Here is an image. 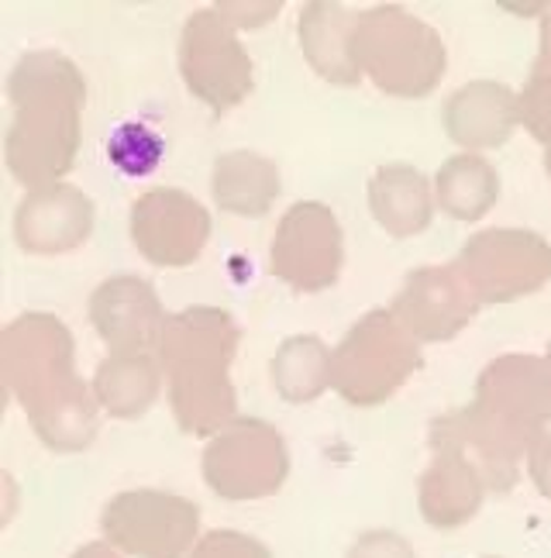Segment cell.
<instances>
[{"label":"cell","instance_id":"e0dca14e","mask_svg":"<svg viewBox=\"0 0 551 558\" xmlns=\"http://www.w3.org/2000/svg\"><path fill=\"white\" fill-rule=\"evenodd\" d=\"M431 448L434 459L420 480V513L428 518V524L452 531L479 510L486 483L458 448L444 441H431Z\"/></svg>","mask_w":551,"mask_h":558},{"label":"cell","instance_id":"7402d4cb","mask_svg":"<svg viewBox=\"0 0 551 558\" xmlns=\"http://www.w3.org/2000/svg\"><path fill=\"white\" fill-rule=\"evenodd\" d=\"M434 186H438V204L458 221H479L497 204L500 193L497 169L473 153L444 162L438 169Z\"/></svg>","mask_w":551,"mask_h":558},{"label":"cell","instance_id":"9c48e42d","mask_svg":"<svg viewBox=\"0 0 551 558\" xmlns=\"http://www.w3.org/2000/svg\"><path fill=\"white\" fill-rule=\"evenodd\" d=\"M108 542L138 558H183L197 538L200 507L162 489H128L100 513Z\"/></svg>","mask_w":551,"mask_h":558},{"label":"cell","instance_id":"4316f807","mask_svg":"<svg viewBox=\"0 0 551 558\" xmlns=\"http://www.w3.org/2000/svg\"><path fill=\"white\" fill-rule=\"evenodd\" d=\"M348 558H417L414 548L393 531H369L352 548Z\"/></svg>","mask_w":551,"mask_h":558},{"label":"cell","instance_id":"52a82bcc","mask_svg":"<svg viewBox=\"0 0 551 558\" xmlns=\"http://www.w3.org/2000/svg\"><path fill=\"white\" fill-rule=\"evenodd\" d=\"M286 441L259 417H235L204 448V480L221 500H262L286 483Z\"/></svg>","mask_w":551,"mask_h":558},{"label":"cell","instance_id":"83f0119b","mask_svg":"<svg viewBox=\"0 0 551 558\" xmlns=\"http://www.w3.org/2000/svg\"><path fill=\"white\" fill-rule=\"evenodd\" d=\"M527 469H531V480L541 497L551 500V435H544L531 445V452H527Z\"/></svg>","mask_w":551,"mask_h":558},{"label":"cell","instance_id":"f1b7e54d","mask_svg":"<svg viewBox=\"0 0 551 558\" xmlns=\"http://www.w3.org/2000/svg\"><path fill=\"white\" fill-rule=\"evenodd\" d=\"M531 76H551V8L541 17V49H538V62Z\"/></svg>","mask_w":551,"mask_h":558},{"label":"cell","instance_id":"ffe728a7","mask_svg":"<svg viewBox=\"0 0 551 558\" xmlns=\"http://www.w3.org/2000/svg\"><path fill=\"white\" fill-rule=\"evenodd\" d=\"M159 386H162V369L156 366L152 352H128V355L114 352L111 359L100 362L94 393L111 417L128 421L145 414L156 403Z\"/></svg>","mask_w":551,"mask_h":558},{"label":"cell","instance_id":"6da1fadb","mask_svg":"<svg viewBox=\"0 0 551 558\" xmlns=\"http://www.w3.org/2000/svg\"><path fill=\"white\" fill-rule=\"evenodd\" d=\"M551 421V373L535 355H503L482 369L476 400L431 424V441H444L476 465L486 489L506 493L517 462L544 438Z\"/></svg>","mask_w":551,"mask_h":558},{"label":"cell","instance_id":"277c9868","mask_svg":"<svg viewBox=\"0 0 551 558\" xmlns=\"http://www.w3.org/2000/svg\"><path fill=\"white\" fill-rule=\"evenodd\" d=\"M238 349V328L218 307H189L166 320L159 341L169 403L186 435L215 438L235 421V390L228 366Z\"/></svg>","mask_w":551,"mask_h":558},{"label":"cell","instance_id":"9a60e30c","mask_svg":"<svg viewBox=\"0 0 551 558\" xmlns=\"http://www.w3.org/2000/svg\"><path fill=\"white\" fill-rule=\"evenodd\" d=\"M90 228H94V204L87 193L52 183L35 190L17 207L14 239L25 252L59 255L76 248L79 242H87Z\"/></svg>","mask_w":551,"mask_h":558},{"label":"cell","instance_id":"d6986e66","mask_svg":"<svg viewBox=\"0 0 551 558\" xmlns=\"http://www.w3.org/2000/svg\"><path fill=\"white\" fill-rule=\"evenodd\" d=\"M369 207L376 221L396 239L420 234L431 225V190L411 166H383L369 183Z\"/></svg>","mask_w":551,"mask_h":558},{"label":"cell","instance_id":"ac0fdd59","mask_svg":"<svg viewBox=\"0 0 551 558\" xmlns=\"http://www.w3.org/2000/svg\"><path fill=\"white\" fill-rule=\"evenodd\" d=\"M363 11H348L345 4H307L301 14V49L310 66L331 83L352 87L363 76L355 62V32Z\"/></svg>","mask_w":551,"mask_h":558},{"label":"cell","instance_id":"4dcf8cb0","mask_svg":"<svg viewBox=\"0 0 551 558\" xmlns=\"http://www.w3.org/2000/svg\"><path fill=\"white\" fill-rule=\"evenodd\" d=\"M544 366H548V373H551V345H548V359H544Z\"/></svg>","mask_w":551,"mask_h":558},{"label":"cell","instance_id":"4fadbf2b","mask_svg":"<svg viewBox=\"0 0 551 558\" xmlns=\"http://www.w3.org/2000/svg\"><path fill=\"white\" fill-rule=\"evenodd\" d=\"M479 311V300L455 266H424L407 276L393 317L420 341L455 338Z\"/></svg>","mask_w":551,"mask_h":558},{"label":"cell","instance_id":"d4e9b609","mask_svg":"<svg viewBox=\"0 0 551 558\" xmlns=\"http://www.w3.org/2000/svg\"><path fill=\"white\" fill-rule=\"evenodd\" d=\"M521 121L541 145L551 148V76H531L521 94Z\"/></svg>","mask_w":551,"mask_h":558},{"label":"cell","instance_id":"7c38bea8","mask_svg":"<svg viewBox=\"0 0 551 558\" xmlns=\"http://www.w3.org/2000/svg\"><path fill=\"white\" fill-rule=\"evenodd\" d=\"M210 234V214L183 190H152L132 207V242L148 263H194Z\"/></svg>","mask_w":551,"mask_h":558},{"label":"cell","instance_id":"3957f363","mask_svg":"<svg viewBox=\"0 0 551 558\" xmlns=\"http://www.w3.org/2000/svg\"><path fill=\"white\" fill-rule=\"evenodd\" d=\"M14 124L8 132V169L25 186H52L70 173L79 145V107L87 83L56 52L25 56L11 80Z\"/></svg>","mask_w":551,"mask_h":558},{"label":"cell","instance_id":"7a4b0ae2","mask_svg":"<svg viewBox=\"0 0 551 558\" xmlns=\"http://www.w3.org/2000/svg\"><path fill=\"white\" fill-rule=\"evenodd\" d=\"M4 383L52 452H79L97 435V397L73 369V335L49 314H25L0 338Z\"/></svg>","mask_w":551,"mask_h":558},{"label":"cell","instance_id":"1f68e13d","mask_svg":"<svg viewBox=\"0 0 551 558\" xmlns=\"http://www.w3.org/2000/svg\"><path fill=\"white\" fill-rule=\"evenodd\" d=\"M544 166H548V173H551V148H548V156H544Z\"/></svg>","mask_w":551,"mask_h":558},{"label":"cell","instance_id":"ba28073f","mask_svg":"<svg viewBox=\"0 0 551 558\" xmlns=\"http://www.w3.org/2000/svg\"><path fill=\"white\" fill-rule=\"evenodd\" d=\"M455 269L479 304H511L551 279V245L521 228L479 231L462 245Z\"/></svg>","mask_w":551,"mask_h":558},{"label":"cell","instance_id":"8fae6325","mask_svg":"<svg viewBox=\"0 0 551 558\" xmlns=\"http://www.w3.org/2000/svg\"><path fill=\"white\" fill-rule=\"evenodd\" d=\"M272 272L293 290H325L342 269V228L325 204H293L272 239Z\"/></svg>","mask_w":551,"mask_h":558},{"label":"cell","instance_id":"603a6c76","mask_svg":"<svg viewBox=\"0 0 551 558\" xmlns=\"http://www.w3.org/2000/svg\"><path fill=\"white\" fill-rule=\"evenodd\" d=\"M331 352L325 349L321 338L296 335L283 341V349L272 359V383L276 393L290 403L317 400L331 386Z\"/></svg>","mask_w":551,"mask_h":558},{"label":"cell","instance_id":"30bf717a","mask_svg":"<svg viewBox=\"0 0 551 558\" xmlns=\"http://www.w3.org/2000/svg\"><path fill=\"white\" fill-rule=\"evenodd\" d=\"M180 73L210 111H228L252 90V59L221 11H197L180 41Z\"/></svg>","mask_w":551,"mask_h":558},{"label":"cell","instance_id":"5b68a950","mask_svg":"<svg viewBox=\"0 0 551 558\" xmlns=\"http://www.w3.org/2000/svg\"><path fill=\"white\" fill-rule=\"evenodd\" d=\"M355 62L383 94L424 97L444 76V46L434 28L390 4L358 17Z\"/></svg>","mask_w":551,"mask_h":558},{"label":"cell","instance_id":"484cf974","mask_svg":"<svg viewBox=\"0 0 551 558\" xmlns=\"http://www.w3.org/2000/svg\"><path fill=\"white\" fill-rule=\"evenodd\" d=\"M189 558H272L269 548L238 531H210L189 551Z\"/></svg>","mask_w":551,"mask_h":558},{"label":"cell","instance_id":"f546056e","mask_svg":"<svg viewBox=\"0 0 551 558\" xmlns=\"http://www.w3.org/2000/svg\"><path fill=\"white\" fill-rule=\"evenodd\" d=\"M73 558H118V555H114V548H108V545H87V548H79Z\"/></svg>","mask_w":551,"mask_h":558},{"label":"cell","instance_id":"8992f818","mask_svg":"<svg viewBox=\"0 0 551 558\" xmlns=\"http://www.w3.org/2000/svg\"><path fill=\"white\" fill-rule=\"evenodd\" d=\"M420 366L414 335L393 311H369L331 359V386L355 407L390 400Z\"/></svg>","mask_w":551,"mask_h":558},{"label":"cell","instance_id":"2e32d148","mask_svg":"<svg viewBox=\"0 0 551 558\" xmlns=\"http://www.w3.org/2000/svg\"><path fill=\"white\" fill-rule=\"evenodd\" d=\"M521 124V97L503 83H469L444 104V128L465 148H500Z\"/></svg>","mask_w":551,"mask_h":558},{"label":"cell","instance_id":"5bb4252c","mask_svg":"<svg viewBox=\"0 0 551 558\" xmlns=\"http://www.w3.org/2000/svg\"><path fill=\"white\" fill-rule=\"evenodd\" d=\"M90 317L100 338L118 355L159 349L169 320L156 290L135 276H118L97 287V293L90 296Z\"/></svg>","mask_w":551,"mask_h":558},{"label":"cell","instance_id":"44dd1931","mask_svg":"<svg viewBox=\"0 0 551 558\" xmlns=\"http://www.w3.org/2000/svg\"><path fill=\"white\" fill-rule=\"evenodd\" d=\"M280 197V169L256 153H228L215 162V201L242 218H259Z\"/></svg>","mask_w":551,"mask_h":558},{"label":"cell","instance_id":"cb8c5ba5","mask_svg":"<svg viewBox=\"0 0 551 558\" xmlns=\"http://www.w3.org/2000/svg\"><path fill=\"white\" fill-rule=\"evenodd\" d=\"M108 156L124 177H148L162 159V138L148 124H121L108 142Z\"/></svg>","mask_w":551,"mask_h":558}]
</instances>
